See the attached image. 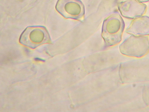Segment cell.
<instances>
[{"label":"cell","mask_w":149,"mask_h":112,"mask_svg":"<svg viewBox=\"0 0 149 112\" xmlns=\"http://www.w3.org/2000/svg\"><path fill=\"white\" fill-rule=\"evenodd\" d=\"M125 24L118 13L110 15L104 21L102 37L106 44L113 46L119 43L122 40Z\"/></svg>","instance_id":"1"},{"label":"cell","mask_w":149,"mask_h":112,"mask_svg":"<svg viewBox=\"0 0 149 112\" xmlns=\"http://www.w3.org/2000/svg\"><path fill=\"white\" fill-rule=\"evenodd\" d=\"M122 54L140 58L149 51V40L145 36L132 35L125 40L119 47Z\"/></svg>","instance_id":"2"},{"label":"cell","mask_w":149,"mask_h":112,"mask_svg":"<svg viewBox=\"0 0 149 112\" xmlns=\"http://www.w3.org/2000/svg\"><path fill=\"white\" fill-rule=\"evenodd\" d=\"M50 35L43 27H30L26 28L21 34L19 42L32 49L50 42Z\"/></svg>","instance_id":"3"},{"label":"cell","mask_w":149,"mask_h":112,"mask_svg":"<svg viewBox=\"0 0 149 112\" xmlns=\"http://www.w3.org/2000/svg\"><path fill=\"white\" fill-rule=\"evenodd\" d=\"M56 9L66 18L82 21L84 17V6L79 0H58Z\"/></svg>","instance_id":"4"},{"label":"cell","mask_w":149,"mask_h":112,"mask_svg":"<svg viewBox=\"0 0 149 112\" xmlns=\"http://www.w3.org/2000/svg\"><path fill=\"white\" fill-rule=\"evenodd\" d=\"M118 7L122 15L128 18L141 17L144 14L146 10V5L136 0H126L120 3Z\"/></svg>","instance_id":"5"},{"label":"cell","mask_w":149,"mask_h":112,"mask_svg":"<svg viewBox=\"0 0 149 112\" xmlns=\"http://www.w3.org/2000/svg\"><path fill=\"white\" fill-rule=\"evenodd\" d=\"M126 32L136 36L149 35V17L143 16L135 18L126 30Z\"/></svg>","instance_id":"6"},{"label":"cell","mask_w":149,"mask_h":112,"mask_svg":"<svg viewBox=\"0 0 149 112\" xmlns=\"http://www.w3.org/2000/svg\"><path fill=\"white\" fill-rule=\"evenodd\" d=\"M140 2H145L147 1H149V0H138Z\"/></svg>","instance_id":"7"}]
</instances>
